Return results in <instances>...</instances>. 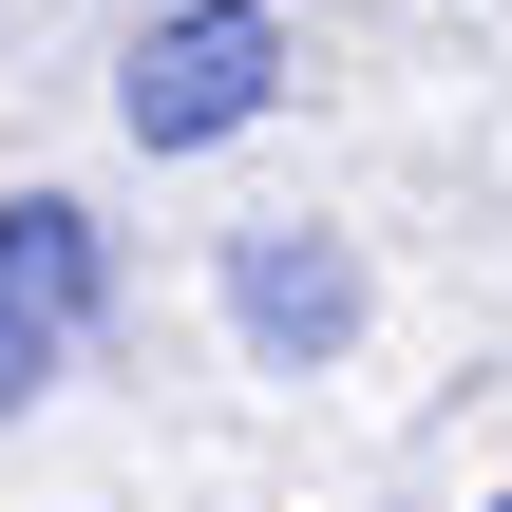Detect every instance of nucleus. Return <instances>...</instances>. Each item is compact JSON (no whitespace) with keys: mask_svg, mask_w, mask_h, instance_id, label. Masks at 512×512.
<instances>
[{"mask_svg":"<svg viewBox=\"0 0 512 512\" xmlns=\"http://www.w3.org/2000/svg\"><path fill=\"white\" fill-rule=\"evenodd\" d=\"M266 95H285V19H266V0H171V19L133 38V76H114L133 152H209V133H247Z\"/></svg>","mask_w":512,"mask_h":512,"instance_id":"obj_1","label":"nucleus"},{"mask_svg":"<svg viewBox=\"0 0 512 512\" xmlns=\"http://www.w3.org/2000/svg\"><path fill=\"white\" fill-rule=\"evenodd\" d=\"M95 304H114L95 209H76V190H19V209H0V418L57 399V361L95 342Z\"/></svg>","mask_w":512,"mask_h":512,"instance_id":"obj_2","label":"nucleus"},{"mask_svg":"<svg viewBox=\"0 0 512 512\" xmlns=\"http://www.w3.org/2000/svg\"><path fill=\"white\" fill-rule=\"evenodd\" d=\"M228 323H247L266 361H342V342H361V247H342V228H247V247H228Z\"/></svg>","mask_w":512,"mask_h":512,"instance_id":"obj_3","label":"nucleus"},{"mask_svg":"<svg viewBox=\"0 0 512 512\" xmlns=\"http://www.w3.org/2000/svg\"><path fill=\"white\" fill-rule=\"evenodd\" d=\"M494 512H512V494H494Z\"/></svg>","mask_w":512,"mask_h":512,"instance_id":"obj_4","label":"nucleus"}]
</instances>
